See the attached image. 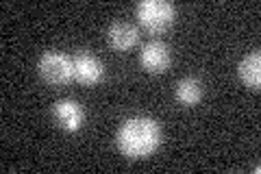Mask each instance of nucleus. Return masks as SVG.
Masks as SVG:
<instances>
[{"label": "nucleus", "instance_id": "1", "mask_svg": "<svg viewBox=\"0 0 261 174\" xmlns=\"http://www.w3.org/2000/svg\"><path fill=\"white\" fill-rule=\"evenodd\" d=\"M161 144V129L148 115H135L120 124L116 146L126 159H146Z\"/></svg>", "mask_w": 261, "mask_h": 174}, {"label": "nucleus", "instance_id": "2", "mask_svg": "<svg viewBox=\"0 0 261 174\" xmlns=\"http://www.w3.org/2000/svg\"><path fill=\"white\" fill-rule=\"evenodd\" d=\"M37 70L42 74V79L50 85H65V83L74 81V59L65 53H44L39 57Z\"/></svg>", "mask_w": 261, "mask_h": 174}, {"label": "nucleus", "instance_id": "3", "mask_svg": "<svg viewBox=\"0 0 261 174\" xmlns=\"http://www.w3.org/2000/svg\"><path fill=\"white\" fill-rule=\"evenodd\" d=\"M137 20L148 31H163L174 22L176 9L168 0H142L135 7Z\"/></svg>", "mask_w": 261, "mask_h": 174}, {"label": "nucleus", "instance_id": "4", "mask_svg": "<svg viewBox=\"0 0 261 174\" xmlns=\"http://www.w3.org/2000/svg\"><path fill=\"white\" fill-rule=\"evenodd\" d=\"M53 118L63 131L68 133H76L85 122V111L76 101L72 98H61L53 105Z\"/></svg>", "mask_w": 261, "mask_h": 174}, {"label": "nucleus", "instance_id": "5", "mask_svg": "<svg viewBox=\"0 0 261 174\" xmlns=\"http://www.w3.org/2000/svg\"><path fill=\"white\" fill-rule=\"evenodd\" d=\"M140 63H142V68L146 72L161 74V72H166L170 68V63H172V53H170V48L163 44V41L152 39L142 48Z\"/></svg>", "mask_w": 261, "mask_h": 174}, {"label": "nucleus", "instance_id": "6", "mask_svg": "<svg viewBox=\"0 0 261 174\" xmlns=\"http://www.w3.org/2000/svg\"><path fill=\"white\" fill-rule=\"evenodd\" d=\"M105 77V63L89 53H81L74 57V81L81 85H96Z\"/></svg>", "mask_w": 261, "mask_h": 174}, {"label": "nucleus", "instance_id": "7", "mask_svg": "<svg viewBox=\"0 0 261 174\" xmlns=\"http://www.w3.org/2000/svg\"><path fill=\"white\" fill-rule=\"evenodd\" d=\"M107 39H109L111 48L124 53V51H130V48L137 44L140 33H137V29L128 22H113L109 27V31H107Z\"/></svg>", "mask_w": 261, "mask_h": 174}, {"label": "nucleus", "instance_id": "8", "mask_svg": "<svg viewBox=\"0 0 261 174\" xmlns=\"http://www.w3.org/2000/svg\"><path fill=\"white\" fill-rule=\"evenodd\" d=\"M238 77L246 87L259 89V85H261V55H259V51H252L242 57L238 63Z\"/></svg>", "mask_w": 261, "mask_h": 174}, {"label": "nucleus", "instance_id": "9", "mask_svg": "<svg viewBox=\"0 0 261 174\" xmlns=\"http://www.w3.org/2000/svg\"><path fill=\"white\" fill-rule=\"evenodd\" d=\"M174 98L185 107H194L202 98V83L194 77L181 79L174 87Z\"/></svg>", "mask_w": 261, "mask_h": 174}]
</instances>
